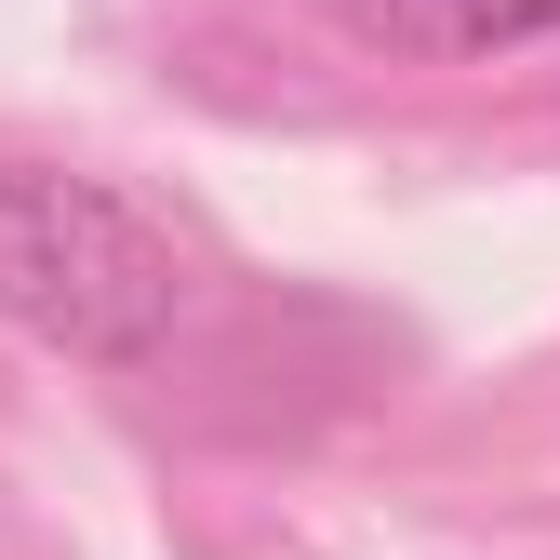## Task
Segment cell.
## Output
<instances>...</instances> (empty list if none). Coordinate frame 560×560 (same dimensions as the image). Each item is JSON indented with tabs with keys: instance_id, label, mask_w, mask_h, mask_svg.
Returning <instances> with one entry per match:
<instances>
[{
	"instance_id": "6da1fadb",
	"label": "cell",
	"mask_w": 560,
	"mask_h": 560,
	"mask_svg": "<svg viewBox=\"0 0 560 560\" xmlns=\"http://www.w3.org/2000/svg\"><path fill=\"white\" fill-rule=\"evenodd\" d=\"M200 307V254L107 174L0 161V320L81 374H148Z\"/></svg>"
},
{
	"instance_id": "7a4b0ae2",
	"label": "cell",
	"mask_w": 560,
	"mask_h": 560,
	"mask_svg": "<svg viewBox=\"0 0 560 560\" xmlns=\"http://www.w3.org/2000/svg\"><path fill=\"white\" fill-rule=\"evenodd\" d=\"M320 14L400 67H508V54L560 40V0H320Z\"/></svg>"
}]
</instances>
